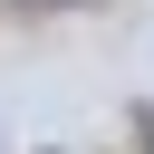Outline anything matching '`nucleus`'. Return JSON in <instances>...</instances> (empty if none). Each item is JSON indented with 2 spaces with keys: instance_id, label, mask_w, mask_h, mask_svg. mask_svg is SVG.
I'll return each instance as SVG.
<instances>
[{
  "instance_id": "f257e3e1",
  "label": "nucleus",
  "mask_w": 154,
  "mask_h": 154,
  "mask_svg": "<svg viewBox=\"0 0 154 154\" xmlns=\"http://www.w3.org/2000/svg\"><path fill=\"white\" fill-rule=\"evenodd\" d=\"M19 10H67V0H19Z\"/></svg>"
}]
</instances>
